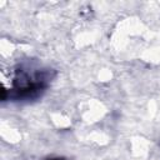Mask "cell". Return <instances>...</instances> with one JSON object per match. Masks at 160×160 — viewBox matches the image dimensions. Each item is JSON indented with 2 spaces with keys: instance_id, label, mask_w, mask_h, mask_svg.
<instances>
[{
  "instance_id": "1",
  "label": "cell",
  "mask_w": 160,
  "mask_h": 160,
  "mask_svg": "<svg viewBox=\"0 0 160 160\" xmlns=\"http://www.w3.org/2000/svg\"><path fill=\"white\" fill-rule=\"evenodd\" d=\"M55 76V71L48 68L34 65H20L15 70L12 86L9 90H2V94L9 92V99L14 101H30L40 98L48 89Z\"/></svg>"
},
{
  "instance_id": "2",
  "label": "cell",
  "mask_w": 160,
  "mask_h": 160,
  "mask_svg": "<svg viewBox=\"0 0 160 160\" xmlns=\"http://www.w3.org/2000/svg\"><path fill=\"white\" fill-rule=\"evenodd\" d=\"M48 160H68V159H64V158H51V159H48Z\"/></svg>"
}]
</instances>
